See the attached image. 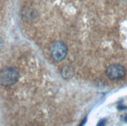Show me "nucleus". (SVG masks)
<instances>
[{
	"label": "nucleus",
	"instance_id": "nucleus-1",
	"mask_svg": "<svg viewBox=\"0 0 127 126\" xmlns=\"http://www.w3.org/2000/svg\"><path fill=\"white\" fill-rule=\"evenodd\" d=\"M19 76L20 74L16 69L5 68L0 71V84L4 86H10L18 81Z\"/></svg>",
	"mask_w": 127,
	"mask_h": 126
},
{
	"label": "nucleus",
	"instance_id": "nucleus-2",
	"mask_svg": "<svg viewBox=\"0 0 127 126\" xmlns=\"http://www.w3.org/2000/svg\"><path fill=\"white\" fill-rule=\"evenodd\" d=\"M49 51L55 61L60 62L63 61L67 54V47L62 41H56L51 45Z\"/></svg>",
	"mask_w": 127,
	"mask_h": 126
},
{
	"label": "nucleus",
	"instance_id": "nucleus-3",
	"mask_svg": "<svg viewBox=\"0 0 127 126\" xmlns=\"http://www.w3.org/2000/svg\"><path fill=\"white\" fill-rule=\"evenodd\" d=\"M106 76L111 80L122 79L126 75V69L124 66L120 64H112L106 69Z\"/></svg>",
	"mask_w": 127,
	"mask_h": 126
},
{
	"label": "nucleus",
	"instance_id": "nucleus-4",
	"mask_svg": "<svg viewBox=\"0 0 127 126\" xmlns=\"http://www.w3.org/2000/svg\"><path fill=\"white\" fill-rule=\"evenodd\" d=\"M74 76V69L73 67L69 66V65H65L62 69V76L65 79H68L72 78Z\"/></svg>",
	"mask_w": 127,
	"mask_h": 126
},
{
	"label": "nucleus",
	"instance_id": "nucleus-5",
	"mask_svg": "<svg viewBox=\"0 0 127 126\" xmlns=\"http://www.w3.org/2000/svg\"><path fill=\"white\" fill-rule=\"evenodd\" d=\"M106 123V119H101L98 122V123L97 124V126H104Z\"/></svg>",
	"mask_w": 127,
	"mask_h": 126
},
{
	"label": "nucleus",
	"instance_id": "nucleus-6",
	"mask_svg": "<svg viewBox=\"0 0 127 126\" xmlns=\"http://www.w3.org/2000/svg\"><path fill=\"white\" fill-rule=\"evenodd\" d=\"M86 122H87V118H85L84 120H83V121H82V122L80 124V125L79 126H84L85 124H86Z\"/></svg>",
	"mask_w": 127,
	"mask_h": 126
},
{
	"label": "nucleus",
	"instance_id": "nucleus-7",
	"mask_svg": "<svg viewBox=\"0 0 127 126\" xmlns=\"http://www.w3.org/2000/svg\"><path fill=\"white\" fill-rule=\"evenodd\" d=\"M3 45H4V42H3V41H2V39L1 37H0V50L2 48V47H3Z\"/></svg>",
	"mask_w": 127,
	"mask_h": 126
},
{
	"label": "nucleus",
	"instance_id": "nucleus-8",
	"mask_svg": "<svg viewBox=\"0 0 127 126\" xmlns=\"http://www.w3.org/2000/svg\"><path fill=\"white\" fill-rule=\"evenodd\" d=\"M124 121H125V122H126L127 123V114L125 115V117H124Z\"/></svg>",
	"mask_w": 127,
	"mask_h": 126
},
{
	"label": "nucleus",
	"instance_id": "nucleus-9",
	"mask_svg": "<svg viewBox=\"0 0 127 126\" xmlns=\"http://www.w3.org/2000/svg\"><path fill=\"white\" fill-rule=\"evenodd\" d=\"M125 1H127V0H125Z\"/></svg>",
	"mask_w": 127,
	"mask_h": 126
}]
</instances>
